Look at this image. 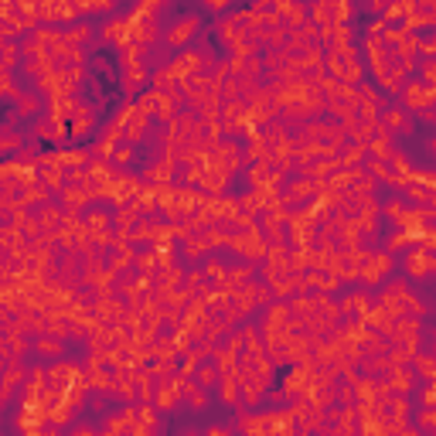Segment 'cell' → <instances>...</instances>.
<instances>
[{"mask_svg": "<svg viewBox=\"0 0 436 436\" xmlns=\"http://www.w3.org/2000/svg\"><path fill=\"white\" fill-rule=\"evenodd\" d=\"M147 130H150V116H143V113L133 110V116L123 123V140H126L130 147H137V143L147 140Z\"/></svg>", "mask_w": 436, "mask_h": 436, "instance_id": "obj_11", "label": "cell"}, {"mask_svg": "<svg viewBox=\"0 0 436 436\" xmlns=\"http://www.w3.org/2000/svg\"><path fill=\"white\" fill-rule=\"evenodd\" d=\"M218 399H222L225 406L238 409V382H236V375H218Z\"/></svg>", "mask_w": 436, "mask_h": 436, "instance_id": "obj_22", "label": "cell"}, {"mask_svg": "<svg viewBox=\"0 0 436 436\" xmlns=\"http://www.w3.org/2000/svg\"><path fill=\"white\" fill-rule=\"evenodd\" d=\"M181 385H184V375H174V378H167V382H157L154 406H157V409H174L177 399H181Z\"/></svg>", "mask_w": 436, "mask_h": 436, "instance_id": "obj_10", "label": "cell"}, {"mask_svg": "<svg viewBox=\"0 0 436 436\" xmlns=\"http://www.w3.org/2000/svg\"><path fill=\"white\" fill-rule=\"evenodd\" d=\"M412 245H416V238L409 236V232H392V236L385 238V252H389V256H396V252H406V249H412Z\"/></svg>", "mask_w": 436, "mask_h": 436, "instance_id": "obj_29", "label": "cell"}, {"mask_svg": "<svg viewBox=\"0 0 436 436\" xmlns=\"http://www.w3.org/2000/svg\"><path fill=\"white\" fill-rule=\"evenodd\" d=\"M143 82H147V69H143V62H137V65H123V89H126V92H137Z\"/></svg>", "mask_w": 436, "mask_h": 436, "instance_id": "obj_21", "label": "cell"}, {"mask_svg": "<svg viewBox=\"0 0 436 436\" xmlns=\"http://www.w3.org/2000/svg\"><path fill=\"white\" fill-rule=\"evenodd\" d=\"M41 436H62V430H58V426H51V423H44V430H41Z\"/></svg>", "mask_w": 436, "mask_h": 436, "instance_id": "obj_43", "label": "cell"}, {"mask_svg": "<svg viewBox=\"0 0 436 436\" xmlns=\"http://www.w3.org/2000/svg\"><path fill=\"white\" fill-rule=\"evenodd\" d=\"M76 17H79V7H76V3H58V0H55V24H58V21L76 24Z\"/></svg>", "mask_w": 436, "mask_h": 436, "instance_id": "obj_35", "label": "cell"}, {"mask_svg": "<svg viewBox=\"0 0 436 436\" xmlns=\"http://www.w3.org/2000/svg\"><path fill=\"white\" fill-rule=\"evenodd\" d=\"M38 184L44 191H62L69 184V177H65L62 167H38Z\"/></svg>", "mask_w": 436, "mask_h": 436, "instance_id": "obj_18", "label": "cell"}, {"mask_svg": "<svg viewBox=\"0 0 436 436\" xmlns=\"http://www.w3.org/2000/svg\"><path fill=\"white\" fill-rule=\"evenodd\" d=\"M338 406H355V389L338 382Z\"/></svg>", "mask_w": 436, "mask_h": 436, "instance_id": "obj_38", "label": "cell"}, {"mask_svg": "<svg viewBox=\"0 0 436 436\" xmlns=\"http://www.w3.org/2000/svg\"><path fill=\"white\" fill-rule=\"evenodd\" d=\"M423 320L416 317H402L392 324V331H389V348H409V351H419L423 348Z\"/></svg>", "mask_w": 436, "mask_h": 436, "instance_id": "obj_2", "label": "cell"}, {"mask_svg": "<svg viewBox=\"0 0 436 436\" xmlns=\"http://www.w3.org/2000/svg\"><path fill=\"white\" fill-rule=\"evenodd\" d=\"M436 406V382H423V409Z\"/></svg>", "mask_w": 436, "mask_h": 436, "instance_id": "obj_39", "label": "cell"}, {"mask_svg": "<svg viewBox=\"0 0 436 436\" xmlns=\"http://www.w3.org/2000/svg\"><path fill=\"white\" fill-rule=\"evenodd\" d=\"M198 28H201V17L198 14H188V17H181L177 24H171V28L164 31V44H167V48H184L188 41L198 35Z\"/></svg>", "mask_w": 436, "mask_h": 436, "instance_id": "obj_6", "label": "cell"}, {"mask_svg": "<svg viewBox=\"0 0 436 436\" xmlns=\"http://www.w3.org/2000/svg\"><path fill=\"white\" fill-rule=\"evenodd\" d=\"M89 201H92V195H89L85 188H79V184H65V188L58 191V204H62V208H72V211H82Z\"/></svg>", "mask_w": 436, "mask_h": 436, "instance_id": "obj_13", "label": "cell"}, {"mask_svg": "<svg viewBox=\"0 0 436 436\" xmlns=\"http://www.w3.org/2000/svg\"><path fill=\"white\" fill-rule=\"evenodd\" d=\"M133 157H137V147L123 143V147H116V150H113V157H110V164H130Z\"/></svg>", "mask_w": 436, "mask_h": 436, "instance_id": "obj_37", "label": "cell"}, {"mask_svg": "<svg viewBox=\"0 0 436 436\" xmlns=\"http://www.w3.org/2000/svg\"><path fill=\"white\" fill-rule=\"evenodd\" d=\"M31 348H35L38 355H44V358H58V355H65V345H62L58 338H48V334L35 338V341H31Z\"/></svg>", "mask_w": 436, "mask_h": 436, "instance_id": "obj_23", "label": "cell"}, {"mask_svg": "<svg viewBox=\"0 0 436 436\" xmlns=\"http://www.w3.org/2000/svg\"><path fill=\"white\" fill-rule=\"evenodd\" d=\"M181 399L191 406V412H204L208 409V392L195 385V378H184V385H181Z\"/></svg>", "mask_w": 436, "mask_h": 436, "instance_id": "obj_16", "label": "cell"}, {"mask_svg": "<svg viewBox=\"0 0 436 436\" xmlns=\"http://www.w3.org/2000/svg\"><path fill=\"white\" fill-rule=\"evenodd\" d=\"M79 14H113V0H79Z\"/></svg>", "mask_w": 436, "mask_h": 436, "instance_id": "obj_33", "label": "cell"}, {"mask_svg": "<svg viewBox=\"0 0 436 436\" xmlns=\"http://www.w3.org/2000/svg\"><path fill=\"white\" fill-rule=\"evenodd\" d=\"M249 297H252V304H256V307H270V304L277 300V297H273V290H270L266 283H252V279H249Z\"/></svg>", "mask_w": 436, "mask_h": 436, "instance_id": "obj_31", "label": "cell"}, {"mask_svg": "<svg viewBox=\"0 0 436 436\" xmlns=\"http://www.w3.org/2000/svg\"><path fill=\"white\" fill-rule=\"evenodd\" d=\"M338 307H341V317H365V311L372 307V293L368 290H351V293H345L338 300Z\"/></svg>", "mask_w": 436, "mask_h": 436, "instance_id": "obj_9", "label": "cell"}, {"mask_svg": "<svg viewBox=\"0 0 436 436\" xmlns=\"http://www.w3.org/2000/svg\"><path fill=\"white\" fill-rule=\"evenodd\" d=\"M225 351H232V355H238V351H242V331H232V334H229V341H225Z\"/></svg>", "mask_w": 436, "mask_h": 436, "instance_id": "obj_40", "label": "cell"}, {"mask_svg": "<svg viewBox=\"0 0 436 436\" xmlns=\"http://www.w3.org/2000/svg\"><path fill=\"white\" fill-rule=\"evenodd\" d=\"M382 382H385V385H389V392H396V396H412V392L419 389V378H416L412 365H402V368H389V372L382 375Z\"/></svg>", "mask_w": 436, "mask_h": 436, "instance_id": "obj_7", "label": "cell"}, {"mask_svg": "<svg viewBox=\"0 0 436 436\" xmlns=\"http://www.w3.org/2000/svg\"><path fill=\"white\" fill-rule=\"evenodd\" d=\"M41 110H44L41 92H21V99H17V113H21V116H35Z\"/></svg>", "mask_w": 436, "mask_h": 436, "instance_id": "obj_27", "label": "cell"}, {"mask_svg": "<svg viewBox=\"0 0 436 436\" xmlns=\"http://www.w3.org/2000/svg\"><path fill=\"white\" fill-rule=\"evenodd\" d=\"M412 426H416L423 436H436V409H416Z\"/></svg>", "mask_w": 436, "mask_h": 436, "instance_id": "obj_28", "label": "cell"}, {"mask_svg": "<svg viewBox=\"0 0 436 436\" xmlns=\"http://www.w3.org/2000/svg\"><path fill=\"white\" fill-rule=\"evenodd\" d=\"M204 436H232V426H218V423H215V426L204 430Z\"/></svg>", "mask_w": 436, "mask_h": 436, "instance_id": "obj_41", "label": "cell"}, {"mask_svg": "<svg viewBox=\"0 0 436 436\" xmlns=\"http://www.w3.org/2000/svg\"><path fill=\"white\" fill-rule=\"evenodd\" d=\"M201 279L211 283V286H222V283L229 279V266H225L218 256H204V263H201Z\"/></svg>", "mask_w": 436, "mask_h": 436, "instance_id": "obj_14", "label": "cell"}, {"mask_svg": "<svg viewBox=\"0 0 436 436\" xmlns=\"http://www.w3.org/2000/svg\"><path fill=\"white\" fill-rule=\"evenodd\" d=\"M137 222H140V215H137L133 201H130V204H119V208H116V225H119V229H133Z\"/></svg>", "mask_w": 436, "mask_h": 436, "instance_id": "obj_34", "label": "cell"}, {"mask_svg": "<svg viewBox=\"0 0 436 436\" xmlns=\"http://www.w3.org/2000/svg\"><path fill=\"white\" fill-rule=\"evenodd\" d=\"M21 147H24V137L3 126V130H0V154H14V150H21Z\"/></svg>", "mask_w": 436, "mask_h": 436, "instance_id": "obj_32", "label": "cell"}, {"mask_svg": "<svg viewBox=\"0 0 436 436\" xmlns=\"http://www.w3.org/2000/svg\"><path fill=\"white\" fill-rule=\"evenodd\" d=\"M293 320L290 314V304L286 300H273L270 307H266V320H263V331H277V327H286Z\"/></svg>", "mask_w": 436, "mask_h": 436, "instance_id": "obj_12", "label": "cell"}, {"mask_svg": "<svg viewBox=\"0 0 436 436\" xmlns=\"http://www.w3.org/2000/svg\"><path fill=\"white\" fill-rule=\"evenodd\" d=\"M412 372H416V378H419V382H436V361H433V355H426V351H416V355H412Z\"/></svg>", "mask_w": 436, "mask_h": 436, "instance_id": "obj_20", "label": "cell"}, {"mask_svg": "<svg viewBox=\"0 0 436 436\" xmlns=\"http://www.w3.org/2000/svg\"><path fill=\"white\" fill-rule=\"evenodd\" d=\"M392 266H396V256H389L385 249H382V252H372L368 263L358 270V283H361L365 290H375V286H382V283L389 279Z\"/></svg>", "mask_w": 436, "mask_h": 436, "instance_id": "obj_1", "label": "cell"}, {"mask_svg": "<svg viewBox=\"0 0 436 436\" xmlns=\"http://www.w3.org/2000/svg\"><path fill=\"white\" fill-rule=\"evenodd\" d=\"M314 375H317V368L311 365V361H304V365H290V372L283 375V396L293 399V396H304L307 389H311V382H314Z\"/></svg>", "mask_w": 436, "mask_h": 436, "instance_id": "obj_4", "label": "cell"}, {"mask_svg": "<svg viewBox=\"0 0 436 436\" xmlns=\"http://www.w3.org/2000/svg\"><path fill=\"white\" fill-rule=\"evenodd\" d=\"M252 273H256L252 263H236V266H229V279H225V283H229L232 290H238V286H245V283L252 279Z\"/></svg>", "mask_w": 436, "mask_h": 436, "instance_id": "obj_25", "label": "cell"}, {"mask_svg": "<svg viewBox=\"0 0 436 436\" xmlns=\"http://www.w3.org/2000/svg\"><path fill=\"white\" fill-rule=\"evenodd\" d=\"M208 10H229V0H208Z\"/></svg>", "mask_w": 436, "mask_h": 436, "instance_id": "obj_42", "label": "cell"}, {"mask_svg": "<svg viewBox=\"0 0 436 436\" xmlns=\"http://www.w3.org/2000/svg\"><path fill=\"white\" fill-rule=\"evenodd\" d=\"M31 133H35V137H38L41 143H65V133H62V130H58V126H51V123H48V119H38V123H35V130H31Z\"/></svg>", "mask_w": 436, "mask_h": 436, "instance_id": "obj_24", "label": "cell"}, {"mask_svg": "<svg viewBox=\"0 0 436 436\" xmlns=\"http://www.w3.org/2000/svg\"><path fill=\"white\" fill-rule=\"evenodd\" d=\"M433 266H436L433 249H416V245H412V249L406 252V259H402V270H406L412 279H426L433 273Z\"/></svg>", "mask_w": 436, "mask_h": 436, "instance_id": "obj_5", "label": "cell"}, {"mask_svg": "<svg viewBox=\"0 0 436 436\" xmlns=\"http://www.w3.org/2000/svg\"><path fill=\"white\" fill-rule=\"evenodd\" d=\"M416 69H419V76L426 85H436V58H423V62H416Z\"/></svg>", "mask_w": 436, "mask_h": 436, "instance_id": "obj_36", "label": "cell"}, {"mask_svg": "<svg viewBox=\"0 0 436 436\" xmlns=\"http://www.w3.org/2000/svg\"><path fill=\"white\" fill-rule=\"evenodd\" d=\"M399 99H402V106H399V110H409V113L430 110V106H433V99H436V85H426V82H409V85H402Z\"/></svg>", "mask_w": 436, "mask_h": 436, "instance_id": "obj_3", "label": "cell"}, {"mask_svg": "<svg viewBox=\"0 0 436 436\" xmlns=\"http://www.w3.org/2000/svg\"><path fill=\"white\" fill-rule=\"evenodd\" d=\"M38 225L41 232H51V236H58L62 229H65V208L62 204H55V201H48V204H41L38 208Z\"/></svg>", "mask_w": 436, "mask_h": 436, "instance_id": "obj_8", "label": "cell"}, {"mask_svg": "<svg viewBox=\"0 0 436 436\" xmlns=\"http://www.w3.org/2000/svg\"><path fill=\"white\" fill-rule=\"evenodd\" d=\"M365 157H368V147L351 140V143H348V147H345V150L334 157V164H338V167H361V164H365Z\"/></svg>", "mask_w": 436, "mask_h": 436, "instance_id": "obj_19", "label": "cell"}, {"mask_svg": "<svg viewBox=\"0 0 436 436\" xmlns=\"http://www.w3.org/2000/svg\"><path fill=\"white\" fill-rule=\"evenodd\" d=\"M208 252H211V249H208L204 236H191V238H184V242H177V256L188 259V263H198V259H204Z\"/></svg>", "mask_w": 436, "mask_h": 436, "instance_id": "obj_15", "label": "cell"}, {"mask_svg": "<svg viewBox=\"0 0 436 436\" xmlns=\"http://www.w3.org/2000/svg\"><path fill=\"white\" fill-rule=\"evenodd\" d=\"M82 225H85L89 236H92V232H110V211L96 208V211H89V215L82 218Z\"/></svg>", "mask_w": 436, "mask_h": 436, "instance_id": "obj_26", "label": "cell"}, {"mask_svg": "<svg viewBox=\"0 0 436 436\" xmlns=\"http://www.w3.org/2000/svg\"><path fill=\"white\" fill-rule=\"evenodd\" d=\"M191 378H195V385H201V389L208 392V389L218 385V368H215V365H198V372H195Z\"/></svg>", "mask_w": 436, "mask_h": 436, "instance_id": "obj_30", "label": "cell"}, {"mask_svg": "<svg viewBox=\"0 0 436 436\" xmlns=\"http://www.w3.org/2000/svg\"><path fill=\"white\" fill-rule=\"evenodd\" d=\"M92 28H96V24H89V21H76V24H69V28L62 31V38H65L69 48H82L85 41L92 38Z\"/></svg>", "mask_w": 436, "mask_h": 436, "instance_id": "obj_17", "label": "cell"}]
</instances>
